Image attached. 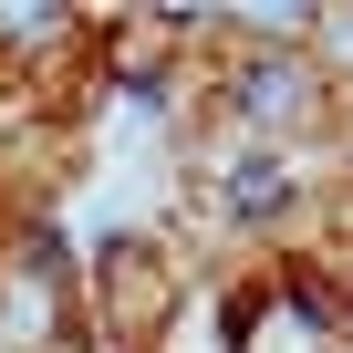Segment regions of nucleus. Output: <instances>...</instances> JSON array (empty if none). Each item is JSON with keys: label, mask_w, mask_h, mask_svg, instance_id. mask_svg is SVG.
Returning a JSON list of instances; mask_svg holds the SVG:
<instances>
[{"label": "nucleus", "mask_w": 353, "mask_h": 353, "mask_svg": "<svg viewBox=\"0 0 353 353\" xmlns=\"http://www.w3.org/2000/svg\"><path fill=\"white\" fill-rule=\"evenodd\" d=\"M250 353H343V343H332V322H322L312 301H281V312L250 332Z\"/></svg>", "instance_id": "f257e3e1"}, {"label": "nucleus", "mask_w": 353, "mask_h": 353, "mask_svg": "<svg viewBox=\"0 0 353 353\" xmlns=\"http://www.w3.org/2000/svg\"><path fill=\"white\" fill-rule=\"evenodd\" d=\"M229 198H239V208H281V198H291L281 156H239V166H229Z\"/></svg>", "instance_id": "f03ea898"}, {"label": "nucleus", "mask_w": 353, "mask_h": 353, "mask_svg": "<svg viewBox=\"0 0 353 353\" xmlns=\"http://www.w3.org/2000/svg\"><path fill=\"white\" fill-rule=\"evenodd\" d=\"M239 104H250V114H291V104H301V73H291V63H270V73H250V83H239Z\"/></svg>", "instance_id": "7ed1b4c3"}]
</instances>
